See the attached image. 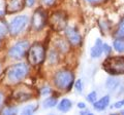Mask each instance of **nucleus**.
<instances>
[{
	"label": "nucleus",
	"mask_w": 124,
	"mask_h": 115,
	"mask_svg": "<svg viewBox=\"0 0 124 115\" xmlns=\"http://www.w3.org/2000/svg\"><path fill=\"white\" fill-rule=\"evenodd\" d=\"M114 48L118 52H124V40L117 39L114 41Z\"/></svg>",
	"instance_id": "nucleus-17"
},
{
	"label": "nucleus",
	"mask_w": 124,
	"mask_h": 115,
	"mask_svg": "<svg viewBox=\"0 0 124 115\" xmlns=\"http://www.w3.org/2000/svg\"><path fill=\"white\" fill-rule=\"evenodd\" d=\"M29 23V19L27 16H18L15 19H13L8 25L9 33L13 36H17L20 33H22L27 28Z\"/></svg>",
	"instance_id": "nucleus-6"
},
{
	"label": "nucleus",
	"mask_w": 124,
	"mask_h": 115,
	"mask_svg": "<svg viewBox=\"0 0 124 115\" xmlns=\"http://www.w3.org/2000/svg\"><path fill=\"white\" fill-rule=\"evenodd\" d=\"M110 104V96H104L103 98H101L97 102L93 103V106H94V109L97 111H102L107 108Z\"/></svg>",
	"instance_id": "nucleus-12"
},
{
	"label": "nucleus",
	"mask_w": 124,
	"mask_h": 115,
	"mask_svg": "<svg viewBox=\"0 0 124 115\" xmlns=\"http://www.w3.org/2000/svg\"><path fill=\"white\" fill-rule=\"evenodd\" d=\"M65 35L68 42L72 45H78L81 43V35L75 27H68L65 30Z\"/></svg>",
	"instance_id": "nucleus-9"
},
{
	"label": "nucleus",
	"mask_w": 124,
	"mask_h": 115,
	"mask_svg": "<svg viewBox=\"0 0 124 115\" xmlns=\"http://www.w3.org/2000/svg\"><path fill=\"white\" fill-rule=\"evenodd\" d=\"M34 3H35V0H26V1H25L26 6H28V7L33 6V5H34Z\"/></svg>",
	"instance_id": "nucleus-26"
},
{
	"label": "nucleus",
	"mask_w": 124,
	"mask_h": 115,
	"mask_svg": "<svg viewBox=\"0 0 124 115\" xmlns=\"http://www.w3.org/2000/svg\"><path fill=\"white\" fill-rule=\"evenodd\" d=\"M24 6V0H6L5 10L7 13H15L20 11Z\"/></svg>",
	"instance_id": "nucleus-10"
},
{
	"label": "nucleus",
	"mask_w": 124,
	"mask_h": 115,
	"mask_svg": "<svg viewBox=\"0 0 124 115\" xmlns=\"http://www.w3.org/2000/svg\"><path fill=\"white\" fill-rule=\"evenodd\" d=\"M87 1H89V2H97L98 0H87Z\"/></svg>",
	"instance_id": "nucleus-31"
},
{
	"label": "nucleus",
	"mask_w": 124,
	"mask_h": 115,
	"mask_svg": "<svg viewBox=\"0 0 124 115\" xmlns=\"http://www.w3.org/2000/svg\"><path fill=\"white\" fill-rule=\"evenodd\" d=\"M3 14H4V13H3V11L0 10V18H2V17H3Z\"/></svg>",
	"instance_id": "nucleus-32"
},
{
	"label": "nucleus",
	"mask_w": 124,
	"mask_h": 115,
	"mask_svg": "<svg viewBox=\"0 0 124 115\" xmlns=\"http://www.w3.org/2000/svg\"><path fill=\"white\" fill-rule=\"evenodd\" d=\"M119 85V81L116 78H108L107 81V87L110 89H114L115 87H117Z\"/></svg>",
	"instance_id": "nucleus-19"
},
{
	"label": "nucleus",
	"mask_w": 124,
	"mask_h": 115,
	"mask_svg": "<svg viewBox=\"0 0 124 115\" xmlns=\"http://www.w3.org/2000/svg\"><path fill=\"white\" fill-rule=\"evenodd\" d=\"M104 71L111 75L124 74V57H108L102 64Z\"/></svg>",
	"instance_id": "nucleus-1"
},
{
	"label": "nucleus",
	"mask_w": 124,
	"mask_h": 115,
	"mask_svg": "<svg viewBox=\"0 0 124 115\" xmlns=\"http://www.w3.org/2000/svg\"><path fill=\"white\" fill-rule=\"evenodd\" d=\"M121 113H122V114H124V111H122V112H121Z\"/></svg>",
	"instance_id": "nucleus-33"
},
{
	"label": "nucleus",
	"mask_w": 124,
	"mask_h": 115,
	"mask_svg": "<svg viewBox=\"0 0 124 115\" xmlns=\"http://www.w3.org/2000/svg\"><path fill=\"white\" fill-rule=\"evenodd\" d=\"M3 103H4V95H3L1 91H0V109L2 108Z\"/></svg>",
	"instance_id": "nucleus-27"
},
{
	"label": "nucleus",
	"mask_w": 124,
	"mask_h": 115,
	"mask_svg": "<svg viewBox=\"0 0 124 115\" xmlns=\"http://www.w3.org/2000/svg\"><path fill=\"white\" fill-rule=\"evenodd\" d=\"M57 104V99L55 97H50V98H46L44 103H42V106H44L45 109H50V108H53L54 106H56Z\"/></svg>",
	"instance_id": "nucleus-14"
},
{
	"label": "nucleus",
	"mask_w": 124,
	"mask_h": 115,
	"mask_svg": "<svg viewBox=\"0 0 124 115\" xmlns=\"http://www.w3.org/2000/svg\"><path fill=\"white\" fill-rule=\"evenodd\" d=\"M29 47H30V44L27 40L19 41L9 48L8 56L14 60H21L28 52Z\"/></svg>",
	"instance_id": "nucleus-7"
},
{
	"label": "nucleus",
	"mask_w": 124,
	"mask_h": 115,
	"mask_svg": "<svg viewBox=\"0 0 124 115\" xmlns=\"http://www.w3.org/2000/svg\"><path fill=\"white\" fill-rule=\"evenodd\" d=\"M87 100H88V102H90V103H94L95 100H96V93L95 91H92V93L89 94L87 96Z\"/></svg>",
	"instance_id": "nucleus-22"
},
{
	"label": "nucleus",
	"mask_w": 124,
	"mask_h": 115,
	"mask_svg": "<svg viewBox=\"0 0 124 115\" xmlns=\"http://www.w3.org/2000/svg\"><path fill=\"white\" fill-rule=\"evenodd\" d=\"M40 93L42 96H46V95H49L50 93H51V90H50L49 87H44V89H40Z\"/></svg>",
	"instance_id": "nucleus-25"
},
{
	"label": "nucleus",
	"mask_w": 124,
	"mask_h": 115,
	"mask_svg": "<svg viewBox=\"0 0 124 115\" xmlns=\"http://www.w3.org/2000/svg\"><path fill=\"white\" fill-rule=\"evenodd\" d=\"M46 59V51L45 47L41 43H33L29 47V51L27 52V60L31 66H37L40 65Z\"/></svg>",
	"instance_id": "nucleus-2"
},
{
	"label": "nucleus",
	"mask_w": 124,
	"mask_h": 115,
	"mask_svg": "<svg viewBox=\"0 0 124 115\" xmlns=\"http://www.w3.org/2000/svg\"><path fill=\"white\" fill-rule=\"evenodd\" d=\"M123 105H124V100H123V101L117 102V103H116V104L114 105V107H115V108H120V107H122Z\"/></svg>",
	"instance_id": "nucleus-29"
},
{
	"label": "nucleus",
	"mask_w": 124,
	"mask_h": 115,
	"mask_svg": "<svg viewBox=\"0 0 124 115\" xmlns=\"http://www.w3.org/2000/svg\"><path fill=\"white\" fill-rule=\"evenodd\" d=\"M103 51V43L101 42L100 39H97L94 44V46L91 48V57L92 58H99L101 56V53Z\"/></svg>",
	"instance_id": "nucleus-11"
},
{
	"label": "nucleus",
	"mask_w": 124,
	"mask_h": 115,
	"mask_svg": "<svg viewBox=\"0 0 124 115\" xmlns=\"http://www.w3.org/2000/svg\"><path fill=\"white\" fill-rule=\"evenodd\" d=\"M8 32H9V28L6 25V23L3 21H0V38L5 37Z\"/></svg>",
	"instance_id": "nucleus-16"
},
{
	"label": "nucleus",
	"mask_w": 124,
	"mask_h": 115,
	"mask_svg": "<svg viewBox=\"0 0 124 115\" xmlns=\"http://www.w3.org/2000/svg\"><path fill=\"white\" fill-rule=\"evenodd\" d=\"M73 74L68 70H61L54 76V83L57 89L61 90H68L73 84Z\"/></svg>",
	"instance_id": "nucleus-3"
},
{
	"label": "nucleus",
	"mask_w": 124,
	"mask_h": 115,
	"mask_svg": "<svg viewBox=\"0 0 124 115\" xmlns=\"http://www.w3.org/2000/svg\"><path fill=\"white\" fill-rule=\"evenodd\" d=\"M71 105H72V103L69 101V100L63 99L59 103V105H58V109H59V111H61V112H68V111L71 109Z\"/></svg>",
	"instance_id": "nucleus-13"
},
{
	"label": "nucleus",
	"mask_w": 124,
	"mask_h": 115,
	"mask_svg": "<svg viewBox=\"0 0 124 115\" xmlns=\"http://www.w3.org/2000/svg\"><path fill=\"white\" fill-rule=\"evenodd\" d=\"M37 108H38L37 105H29V106H26L25 108L23 109V114H25V115L33 114L37 110Z\"/></svg>",
	"instance_id": "nucleus-18"
},
{
	"label": "nucleus",
	"mask_w": 124,
	"mask_h": 115,
	"mask_svg": "<svg viewBox=\"0 0 124 115\" xmlns=\"http://www.w3.org/2000/svg\"><path fill=\"white\" fill-rule=\"evenodd\" d=\"M46 23V14L41 8L37 9L35 13H33L32 20H31V25H32L33 29L36 31H39L45 27Z\"/></svg>",
	"instance_id": "nucleus-8"
},
{
	"label": "nucleus",
	"mask_w": 124,
	"mask_h": 115,
	"mask_svg": "<svg viewBox=\"0 0 124 115\" xmlns=\"http://www.w3.org/2000/svg\"><path fill=\"white\" fill-rule=\"evenodd\" d=\"M41 2L46 6H52L56 2V0H41Z\"/></svg>",
	"instance_id": "nucleus-24"
},
{
	"label": "nucleus",
	"mask_w": 124,
	"mask_h": 115,
	"mask_svg": "<svg viewBox=\"0 0 124 115\" xmlns=\"http://www.w3.org/2000/svg\"><path fill=\"white\" fill-rule=\"evenodd\" d=\"M75 86H76V89L79 91V93H82V90H83V84H82V81H81V80H78V81H76Z\"/></svg>",
	"instance_id": "nucleus-23"
},
{
	"label": "nucleus",
	"mask_w": 124,
	"mask_h": 115,
	"mask_svg": "<svg viewBox=\"0 0 124 115\" xmlns=\"http://www.w3.org/2000/svg\"><path fill=\"white\" fill-rule=\"evenodd\" d=\"M17 112H18L17 108H14V107H8V108L3 110L4 114H17Z\"/></svg>",
	"instance_id": "nucleus-21"
},
{
	"label": "nucleus",
	"mask_w": 124,
	"mask_h": 115,
	"mask_svg": "<svg viewBox=\"0 0 124 115\" xmlns=\"http://www.w3.org/2000/svg\"><path fill=\"white\" fill-rule=\"evenodd\" d=\"M0 71H1V67H0Z\"/></svg>",
	"instance_id": "nucleus-34"
},
{
	"label": "nucleus",
	"mask_w": 124,
	"mask_h": 115,
	"mask_svg": "<svg viewBox=\"0 0 124 115\" xmlns=\"http://www.w3.org/2000/svg\"><path fill=\"white\" fill-rule=\"evenodd\" d=\"M48 22L54 31L60 32L66 28L67 18L65 16V13H62V11H55L50 16Z\"/></svg>",
	"instance_id": "nucleus-5"
},
{
	"label": "nucleus",
	"mask_w": 124,
	"mask_h": 115,
	"mask_svg": "<svg viewBox=\"0 0 124 115\" xmlns=\"http://www.w3.org/2000/svg\"><path fill=\"white\" fill-rule=\"evenodd\" d=\"M15 99L18 100L19 102H25L27 100L31 99V96L29 94H26L24 91H17L15 94Z\"/></svg>",
	"instance_id": "nucleus-15"
},
{
	"label": "nucleus",
	"mask_w": 124,
	"mask_h": 115,
	"mask_svg": "<svg viewBox=\"0 0 124 115\" xmlns=\"http://www.w3.org/2000/svg\"><path fill=\"white\" fill-rule=\"evenodd\" d=\"M112 51L111 49V47L108 46V44H103V51H106V53L107 55H108V53H110V51Z\"/></svg>",
	"instance_id": "nucleus-28"
},
{
	"label": "nucleus",
	"mask_w": 124,
	"mask_h": 115,
	"mask_svg": "<svg viewBox=\"0 0 124 115\" xmlns=\"http://www.w3.org/2000/svg\"><path fill=\"white\" fill-rule=\"evenodd\" d=\"M28 74V66L26 64H16L7 71V79L10 83H18Z\"/></svg>",
	"instance_id": "nucleus-4"
},
{
	"label": "nucleus",
	"mask_w": 124,
	"mask_h": 115,
	"mask_svg": "<svg viewBox=\"0 0 124 115\" xmlns=\"http://www.w3.org/2000/svg\"><path fill=\"white\" fill-rule=\"evenodd\" d=\"M78 107H79L80 109H85V108H86V105H85L84 103L80 102V103H78Z\"/></svg>",
	"instance_id": "nucleus-30"
},
{
	"label": "nucleus",
	"mask_w": 124,
	"mask_h": 115,
	"mask_svg": "<svg viewBox=\"0 0 124 115\" xmlns=\"http://www.w3.org/2000/svg\"><path fill=\"white\" fill-rule=\"evenodd\" d=\"M117 36H119V37H124V19L121 21V23H120V25H119V27H118Z\"/></svg>",
	"instance_id": "nucleus-20"
}]
</instances>
